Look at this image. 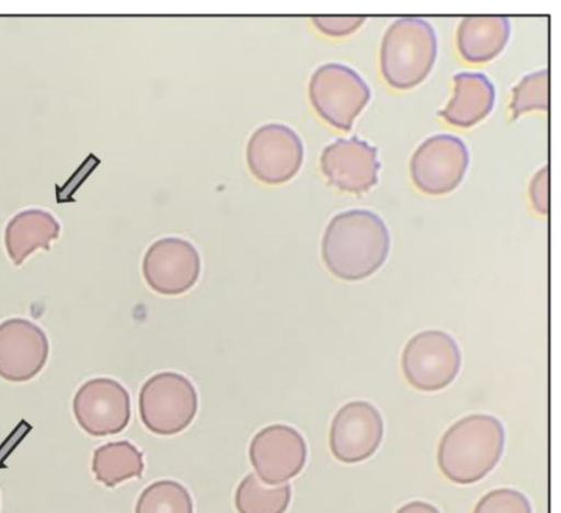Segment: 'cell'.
<instances>
[{"label":"cell","instance_id":"1","mask_svg":"<svg viewBox=\"0 0 561 513\" xmlns=\"http://www.w3.org/2000/svg\"><path fill=\"white\" fill-rule=\"evenodd\" d=\"M390 233L385 221L368 209H348L328 224L321 254L328 270L345 281H359L374 274L390 251Z\"/></svg>","mask_w":561,"mask_h":513},{"label":"cell","instance_id":"2","mask_svg":"<svg viewBox=\"0 0 561 513\" xmlns=\"http://www.w3.org/2000/svg\"><path fill=\"white\" fill-rule=\"evenodd\" d=\"M505 430L499 419L474 413L455 422L442 436L437 464L442 474L458 485L474 483L500 461Z\"/></svg>","mask_w":561,"mask_h":513},{"label":"cell","instance_id":"3","mask_svg":"<svg viewBox=\"0 0 561 513\" xmlns=\"http://www.w3.org/2000/svg\"><path fill=\"white\" fill-rule=\"evenodd\" d=\"M437 56L433 26L417 16L392 22L380 45V70L387 83L399 90L420 84L431 72Z\"/></svg>","mask_w":561,"mask_h":513},{"label":"cell","instance_id":"4","mask_svg":"<svg viewBox=\"0 0 561 513\" xmlns=\"http://www.w3.org/2000/svg\"><path fill=\"white\" fill-rule=\"evenodd\" d=\"M138 406L140 419L148 430L160 435H173L194 420L197 394L185 376L162 372L145 381Z\"/></svg>","mask_w":561,"mask_h":513},{"label":"cell","instance_id":"5","mask_svg":"<svg viewBox=\"0 0 561 513\" xmlns=\"http://www.w3.org/2000/svg\"><path fill=\"white\" fill-rule=\"evenodd\" d=\"M370 89L352 68L328 62L309 82V98L318 114L335 128L348 130L370 100Z\"/></svg>","mask_w":561,"mask_h":513},{"label":"cell","instance_id":"6","mask_svg":"<svg viewBox=\"0 0 561 513\" xmlns=\"http://www.w3.org/2000/svg\"><path fill=\"white\" fill-rule=\"evenodd\" d=\"M401 366L412 387L422 391H437L447 387L458 375L461 353L448 333L425 330L408 341Z\"/></svg>","mask_w":561,"mask_h":513},{"label":"cell","instance_id":"7","mask_svg":"<svg viewBox=\"0 0 561 513\" xmlns=\"http://www.w3.org/2000/svg\"><path fill=\"white\" fill-rule=\"evenodd\" d=\"M470 162L465 141L450 134L426 138L414 151L410 173L415 186L428 195H444L462 181Z\"/></svg>","mask_w":561,"mask_h":513},{"label":"cell","instance_id":"8","mask_svg":"<svg viewBox=\"0 0 561 513\" xmlns=\"http://www.w3.org/2000/svg\"><path fill=\"white\" fill-rule=\"evenodd\" d=\"M304 160L302 141L295 130L280 123L260 126L247 146V162L261 182L280 184L293 179Z\"/></svg>","mask_w":561,"mask_h":513},{"label":"cell","instance_id":"9","mask_svg":"<svg viewBox=\"0 0 561 513\" xmlns=\"http://www.w3.org/2000/svg\"><path fill=\"white\" fill-rule=\"evenodd\" d=\"M383 437V420L378 409L364 400L342 406L333 417L329 444L332 455L345 464L369 458Z\"/></svg>","mask_w":561,"mask_h":513},{"label":"cell","instance_id":"10","mask_svg":"<svg viewBox=\"0 0 561 513\" xmlns=\"http://www.w3.org/2000/svg\"><path fill=\"white\" fill-rule=\"evenodd\" d=\"M72 408L78 424L92 436L119 433L130 419L127 390L106 377L85 381L76 392Z\"/></svg>","mask_w":561,"mask_h":513},{"label":"cell","instance_id":"11","mask_svg":"<svg viewBox=\"0 0 561 513\" xmlns=\"http://www.w3.org/2000/svg\"><path fill=\"white\" fill-rule=\"evenodd\" d=\"M201 259L196 248L179 237L154 241L142 260V274L151 289L162 295H180L197 282Z\"/></svg>","mask_w":561,"mask_h":513},{"label":"cell","instance_id":"12","mask_svg":"<svg viewBox=\"0 0 561 513\" xmlns=\"http://www.w3.org/2000/svg\"><path fill=\"white\" fill-rule=\"evenodd\" d=\"M249 457L262 482L278 485L301 471L307 460V445L294 428L273 424L254 435Z\"/></svg>","mask_w":561,"mask_h":513},{"label":"cell","instance_id":"13","mask_svg":"<svg viewBox=\"0 0 561 513\" xmlns=\"http://www.w3.org/2000/svg\"><path fill=\"white\" fill-rule=\"evenodd\" d=\"M378 150L357 137L340 138L328 145L320 167L328 181L341 191L363 193L378 182Z\"/></svg>","mask_w":561,"mask_h":513},{"label":"cell","instance_id":"14","mask_svg":"<svg viewBox=\"0 0 561 513\" xmlns=\"http://www.w3.org/2000/svg\"><path fill=\"white\" fill-rule=\"evenodd\" d=\"M48 357V341L35 323L12 318L0 324V376L26 381L37 375Z\"/></svg>","mask_w":561,"mask_h":513},{"label":"cell","instance_id":"15","mask_svg":"<svg viewBox=\"0 0 561 513\" xmlns=\"http://www.w3.org/2000/svg\"><path fill=\"white\" fill-rule=\"evenodd\" d=\"M453 80L454 95L439 115L450 125L471 127L492 111L495 101L494 86L481 72H459Z\"/></svg>","mask_w":561,"mask_h":513},{"label":"cell","instance_id":"16","mask_svg":"<svg viewBox=\"0 0 561 513\" xmlns=\"http://www.w3.org/2000/svg\"><path fill=\"white\" fill-rule=\"evenodd\" d=\"M511 33L506 16H467L457 30V47L461 57L472 64L495 58L506 46Z\"/></svg>","mask_w":561,"mask_h":513},{"label":"cell","instance_id":"17","mask_svg":"<svg viewBox=\"0 0 561 513\" xmlns=\"http://www.w3.org/2000/svg\"><path fill=\"white\" fill-rule=\"evenodd\" d=\"M59 225L47 212L24 210L15 215L5 229V247L15 265L38 248L48 249L58 237Z\"/></svg>","mask_w":561,"mask_h":513},{"label":"cell","instance_id":"18","mask_svg":"<svg viewBox=\"0 0 561 513\" xmlns=\"http://www.w3.org/2000/svg\"><path fill=\"white\" fill-rule=\"evenodd\" d=\"M142 470V453L128 441L107 443L93 453L92 471L95 479L108 488L133 477H140Z\"/></svg>","mask_w":561,"mask_h":513},{"label":"cell","instance_id":"19","mask_svg":"<svg viewBox=\"0 0 561 513\" xmlns=\"http://www.w3.org/2000/svg\"><path fill=\"white\" fill-rule=\"evenodd\" d=\"M290 498L289 483L270 488L250 472L237 488L234 504L239 513H285Z\"/></svg>","mask_w":561,"mask_h":513},{"label":"cell","instance_id":"20","mask_svg":"<svg viewBox=\"0 0 561 513\" xmlns=\"http://www.w3.org/2000/svg\"><path fill=\"white\" fill-rule=\"evenodd\" d=\"M135 513H193V501L180 482L159 480L141 492Z\"/></svg>","mask_w":561,"mask_h":513},{"label":"cell","instance_id":"21","mask_svg":"<svg viewBox=\"0 0 561 513\" xmlns=\"http://www.w3.org/2000/svg\"><path fill=\"white\" fill-rule=\"evenodd\" d=\"M511 111L513 118L531 111L548 107V71L541 69L525 76L512 90Z\"/></svg>","mask_w":561,"mask_h":513},{"label":"cell","instance_id":"22","mask_svg":"<svg viewBox=\"0 0 561 513\" xmlns=\"http://www.w3.org/2000/svg\"><path fill=\"white\" fill-rule=\"evenodd\" d=\"M472 513H533V510L524 493L511 488H500L485 493Z\"/></svg>","mask_w":561,"mask_h":513},{"label":"cell","instance_id":"23","mask_svg":"<svg viewBox=\"0 0 561 513\" xmlns=\"http://www.w3.org/2000/svg\"><path fill=\"white\" fill-rule=\"evenodd\" d=\"M318 30L329 36H345L355 32L365 16H316L312 19Z\"/></svg>","mask_w":561,"mask_h":513},{"label":"cell","instance_id":"24","mask_svg":"<svg viewBox=\"0 0 561 513\" xmlns=\"http://www.w3.org/2000/svg\"><path fill=\"white\" fill-rule=\"evenodd\" d=\"M529 196L534 208L546 215L548 210V168L542 167L533 178L529 185Z\"/></svg>","mask_w":561,"mask_h":513},{"label":"cell","instance_id":"25","mask_svg":"<svg viewBox=\"0 0 561 513\" xmlns=\"http://www.w3.org/2000/svg\"><path fill=\"white\" fill-rule=\"evenodd\" d=\"M396 513H440L438 509L424 501H411L402 505Z\"/></svg>","mask_w":561,"mask_h":513}]
</instances>
